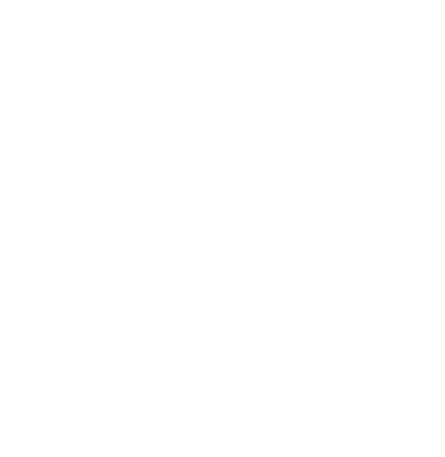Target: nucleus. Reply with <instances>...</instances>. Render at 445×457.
Segmentation results:
<instances>
[]
</instances>
